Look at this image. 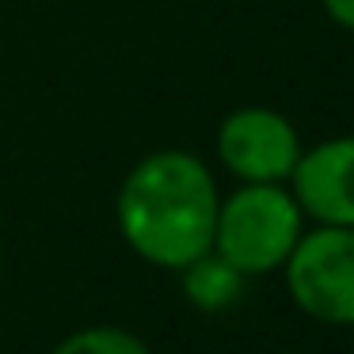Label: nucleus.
<instances>
[{
    "label": "nucleus",
    "mask_w": 354,
    "mask_h": 354,
    "mask_svg": "<svg viewBox=\"0 0 354 354\" xmlns=\"http://www.w3.org/2000/svg\"><path fill=\"white\" fill-rule=\"evenodd\" d=\"M217 179L209 164L183 149L141 156L122 179L115 221L133 255L164 270H183L214 248Z\"/></svg>",
    "instance_id": "obj_1"
},
{
    "label": "nucleus",
    "mask_w": 354,
    "mask_h": 354,
    "mask_svg": "<svg viewBox=\"0 0 354 354\" xmlns=\"http://www.w3.org/2000/svg\"><path fill=\"white\" fill-rule=\"evenodd\" d=\"M301 232L305 214L286 183H240L217 206L214 252L244 278H259L282 270Z\"/></svg>",
    "instance_id": "obj_2"
},
{
    "label": "nucleus",
    "mask_w": 354,
    "mask_h": 354,
    "mask_svg": "<svg viewBox=\"0 0 354 354\" xmlns=\"http://www.w3.org/2000/svg\"><path fill=\"white\" fill-rule=\"evenodd\" d=\"M286 290L305 316L331 328H354V229L313 225L282 263Z\"/></svg>",
    "instance_id": "obj_3"
},
{
    "label": "nucleus",
    "mask_w": 354,
    "mask_h": 354,
    "mask_svg": "<svg viewBox=\"0 0 354 354\" xmlns=\"http://www.w3.org/2000/svg\"><path fill=\"white\" fill-rule=\"evenodd\" d=\"M217 156L240 183H286L301 156V133L282 111L248 103L221 118Z\"/></svg>",
    "instance_id": "obj_4"
},
{
    "label": "nucleus",
    "mask_w": 354,
    "mask_h": 354,
    "mask_svg": "<svg viewBox=\"0 0 354 354\" xmlns=\"http://www.w3.org/2000/svg\"><path fill=\"white\" fill-rule=\"evenodd\" d=\"M286 183L308 221L354 229V133L301 149Z\"/></svg>",
    "instance_id": "obj_5"
},
{
    "label": "nucleus",
    "mask_w": 354,
    "mask_h": 354,
    "mask_svg": "<svg viewBox=\"0 0 354 354\" xmlns=\"http://www.w3.org/2000/svg\"><path fill=\"white\" fill-rule=\"evenodd\" d=\"M179 282H183L187 301L194 308H202V313H221V308L236 305L240 293H244V274L232 263H225L214 248L187 263L179 270Z\"/></svg>",
    "instance_id": "obj_6"
},
{
    "label": "nucleus",
    "mask_w": 354,
    "mask_h": 354,
    "mask_svg": "<svg viewBox=\"0 0 354 354\" xmlns=\"http://www.w3.org/2000/svg\"><path fill=\"white\" fill-rule=\"evenodd\" d=\"M50 354H153V351L133 331L115 328V324H95V328H80L73 335H65Z\"/></svg>",
    "instance_id": "obj_7"
},
{
    "label": "nucleus",
    "mask_w": 354,
    "mask_h": 354,
    "mask_svg": "<svg viewBox=\"0 0 354 354\" xmlns=\"http://www.w3.org/2000/svg\"><path fill=\"white\" fill-rule=\"evenodd\" d=\"M320 4L331 16V24H339L343 31L354 35V0H320Z\"/></svg>",
    "instance_id": "obj_8"
},
{
    "label": "nucleus",
    "mask_w": 354,
    "mask_h": 354,
    "mask_svg": "<svg viewBox=\"0 0 354 354\" xmlns=\"http://www.w3.org/2000/svg\"><path fill=\"white\" fill-rule=\"evenodd\" d=\"M0 267H4V252H0Z\"/></svg>",
    "instance_id": "obj_9"
}]
</instances>
